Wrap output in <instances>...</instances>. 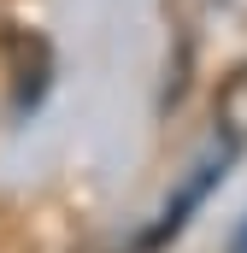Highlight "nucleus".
<instances>
[{
    "label": "nucleus",
    "mask_w": 247,
    "mask_h": 253,
    "mask_svg": "<svg viewBox=\"0 0 247 253\" xmlns=\"http://www.w3.org/2000/svg\"><path fill=\"white\" fill-rule=\"evenodd\" d=\"M230 153H236L230 141H212V147H206V153H200V159L188 165V177L177 183V194L165 200V212H159V224L147 230V248H165V242H171V236H177V230L188 224V212H194V206H200L206 194H212L218 183H224V165H230Z\"/></svg>",
    "instance_id": "nucleus-1"
},
{
    "label": "nucleus",
    "mask_w": 247,
    "mask_h": 253,
    "mask_svg": "<svg viewBox=\"0 0 247 253\" xmlns=\"http://www.w3.org/2000/svg\"><path fill=\"white\" fill-rule=\"evenodd\" d=\"M212 118H218V141H230V147L242 153V147H247V65H236V71L224 77Z\"/></svg>",
    "instance_id": "nucleus-2"
},
{
    "label": "nucleus",
    "mask_w": 247,
    "mask_h": 253,
    "mask_svg": "<svg viewBox=\"0 0 247 253\" xmlns=\"http://www.w3.org/2000/svg\"><path fill=\"white\" fill-rule=\"evenodd\" d=\"M230 253H247V218L236 224V236H230Z\"/></svg>",
    "instance_id": "nucleus-3"
}]
</instances>
